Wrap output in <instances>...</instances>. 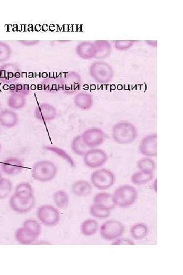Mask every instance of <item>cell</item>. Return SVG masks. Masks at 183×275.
<instances>
[{
    "mask_svg": "<svg viewBox=\"0 0 183 275\" xmlns=\"http://www.w3.org/2000/svg\"><path fill=\"white\" fill-rule=\"evenodd\" d=\"M111 136L118 144L129 145L137 139L138 131L136 126L131 122L121 121L112 128Z\"/></svg>",
    "mask_w": 183,
    "mask_h": 275,
    "instance_id": "obj_1",
    "label": "cell"
},
{
    "mask_svg": "<svg viewBox=\"0 0 183 275\" xmlns=\"http://www.w3.org/2000/svg\"><path fill=\"white\" fill-rule=\"evenodd\" d=\"M57 171V166L53 162L48 160L40 161L33 165L32 176L38 181L46 182L55 178Z\"/></svg>",
    "mask_w": 183,
    "mask_h": 275,
    "instance_id": "obj_2",
    "label": "cell"
},
{
    "mask_svg": "<svg viewBox=\"0 0 183 275\" xmlns=\"http://www.w3.org/2000/svg\"><path fill=\"white\" fill-rule=\"evenodd\" d=\"M113 197L116 206L126 208L135 202L137 197V191L133 186L123 185L115 191Z\"/></svg>",
    "mask_w": 183,
    "mask_h": 275,
    "instance_id": "obj_3",
    "label": "cell"
},
{
    "mask_svg": "<svg viewBox=\"0 0 183 275\" xmlns=\"http://www.w3.org/2000/svg\"><path fill=\"white\" fill-rule=\"evenodd\" d=\"M115 176L113 172L107 169H100L92 173L91 181L92 185L100 190L109 189L115 184Z\"/></svg>",
    "mask_w": 183,
    "mask_h": 275,
    "instance_id": "obj_4",
    "label": "cell"
},
{
    "mask_svg": "<svg viewBox=\"0 0 183 275\" xmlns=\"http://www.w3.org/2000/svg\"><path fill=\"white\" fill-rule=\"evenodd\" d=\"M108 159L107 153L97 148L90 149L83 156L84 164L90 168H98L104 166Z\"/></svg>",
    "mask_w": 183,
    "mask_h": 275,
    "instance_id": "obj_5",
    "label": "cell"
},
{
    "mask_svg": "<svg viewBox=\"0 0 183 275\" xmlns=\"http://www.w3.org/2000/svg\"><path fill=\"white\" fill-rule=\"evenodd\" d=\"M100 232L101 237L106 240H114L123 234L124 226L118 221L109 220L101 226Z\"/></svg>",
    "mask_w": 183,
    "mask_h": 275,
    "instance_id": "obj_6",
    "label": "cell"
},
{
    "mask_svg": "<svg viewBox=\"0 0 183 275\" xmlns=\"http://www.w3.org/2000/svg\"><path fill=\"white\" fill-rule=\"evenodd\" d=\"M37 216L40 221L47 226L57 225L60 219L59 210L49 205L41 207L38 210Z\"/></svg>",
    "mask_w": 183,
    "mask_h": 275,
    "instance_id": "obj_7",
    "label": "cell"
},
{
    "mask_svg": "<svg viewBox=\"0 0 183 275\" xmlns=\"http://www.w3.org/2000/svg\"><path fill=\"white\" fill-rule=\"evenodd\" d=\"M61 90L65 94H73L77 92L80 87L81 80L79 76L75 73H65L60 76Z\"/></svg>",
    "mask_w": 183,
    "mask_h": 275,
    "instance_id": "obj_8",
    "label": "cell"
},
{
    "mask_svg": "<svg viewBox=\"0 0 183 275\" xmlns=\"http://www.w3.org/2000/svg\"><path fill=\"white\" fill-rule=\"evenodd\" d=\"M81 135L86 145L90 149L97 148L103 145L106 139L105 132L98 128L89 129Z\"/></svg>",
    "mask_w": 183,
    "mask_h": 275,
    "instance_id": "obj_9",
    "label": "cell"
},
{
    "mask_svg": "<svg viewBox=\"0 0 183 275\" xmlns=\"http://www.w3.org/2000/svg\"><path fill=\"white\" fill-rule=\"evenodd\" d=\"M35 198L33 197L24 198L14 193L9 200V206L14 211L19 213H26L31 210L35 205Z\"/></svg>",
    "mask_w": 183,
    "mask_h": 275,
    "instance_id": "obj_10",
    "label": "cell"
},
{
    "mask_svg": "<svg viewBox=\"0 0 183 275\" xmlns=\"http://www.w3.org/2000/svg\"><path fill=\"white\" fill-rule=\"evenodd\" d=\"M20 77L18 66L14 64H6L0 66V82L12 84Z\"/></svg>",
    "mask_w": 183,
    "mask_h": 275,
    "instance_id": "obj_11",
    "label": "cell"
},
{
    "mask_svg": "<svg viewBox=\"0 0 183 275\" xmlns=\"http://www.w3.org/2000/svg\"><path fill=\"white\" fill-rule=\"evenodd\" d=\"M139 150L146 157H155L157 155V135L156 133L148 135L140 141Z\"/></svg>",
    "mask_w": 183,
    "mask_h": 275,
    "instance_id": "obj_12",
    "label": "cell"
},
{
    "mask_svg": "<svg viewBox=\"0 0 183 275\" xmlns=\"http://www.w3.org/2000/svg\"><path fill=\"white\" fill-rule=\"evenodd\" d=\"M57 113V109L53 105L46 103L38 104L34 110L35 117L44 122L54 120Z\"/></svg>",
    "mask_w": 183,
    "mask_h": 275,
    "instance_id": "obj_13",
    "label": "cell"
},
{
    "mask_svg": "<svg viewBox=\"0 0 183 275\" xmlns=\"http://www.w3.org/2000/svg\"><path fill=\"white\" fill-rule=\"evenodd\" d=\"M23 162L15 157L7 159L1 165L2 171L8 176L17 175L23 170Z\"/></svg>",
    "mask_w": 183,
    "mask_h": 275,
    "instance_id": "obj_14",
    "label": "cell"
},
{
    "mask_svg": "<svg viewBox=\"0 0 183 275\" xmlns=\"http://www.w3.org/2000/svg\"><path fill=\"white\" fill-rule=\"evenodd\" d=\"M17 114L12 110L5 109L0 112V125L10 129L15 127L18 122Z\"/></svg>",
    "mask_w": 183,
    "mask_h": 275,
    "instance_id": "obj_15",
    "label": "cell"
},
{
    "mask_svg": "<svg viewBox=\"0 0 183 275\" xmlns=\"http://www.w3.org/2000/svg\"><path fill=\"white\" fill-rule=\"evenodd\" d=\"M94 204L105 209L111 210L115 208L113 195L108 193H100L94 197Z\"/></svg>",
    "mask_w": 183,
    "mask_h": 275,
    "instance_id": "obj_16",
    "label": "cell"
},
{
    "mask_svg": "<svg viewBox=\"0 0 183 275\" xmlns=\"http://www.w3.org/2000/svg\"><path fill=\"white\" fill-rule=\"evenodd\" d=\"M74 194L78 197H87L92 191V186L88 181L81 180L75 182L71 187Z\"/></svg>",
    "mask_w": 183,
    "mask_h": 275,
    "instance_id": "obj_17",
    "label": "cell"
},
{
    "mask_svg": "<svg viewBox=\"0 0 183 275\" xmlns=\"http://www.w3.org/2000/svg\"><path fill=\"white\" fill-rule=\"evenodd\" d=\"M41 89L48 93H55L61 90L60 76L49 77L40 85Z\"/></svg>",
    "mask_w": 183,
    "mask_h": 275,
    "instance_id": "obj_18",
    "label": "cell"
},
{
    "mask_svg": "<svg viewBox=\"0 0 183 275\" xmlns=\"http://www.w3.org/2000/svg\"><path fill=\"white\" fill-rule=\"evenodd\" d=\"M77 54L84 59H90L96 54V48L95 45L88 42L80 44L76 49Z\"/></svg>",
    "mask_w": 183,
    "mask_h": 275,
    "instance_id": "obj_19",
    "label": "cell"
},
{
    "mask_svg": "<svg viewBox=\"0 0 183 275\" xmlns=\"http://www.w3.org/2000/svg\"><path fill=\"white\" fill-rule=\"evenodd\" d=\"M16 240L23 244H29L33 243L37 238V236L24 227L17 229L15 232Z\"/></svg>",
    "mask_w": 183,
    "mask_h": 275,
    "instance_id": "obj_20",
    "label": "cell"
},
{
    "mask_svg": "<svg viewBox=\"0 0 183 275\" xmlns=\"http://www.w3.org/2000/svg\"><path fill=\"white\" fill-rule=\"evenodd\" d=\"M75 104L76 106L81 110H88L93 105L92 96L88 93H79L75 98Z\"/></svg>",
    "mask_w": 183,
    "mask_h": 275,
    "instance_id": "obj_21",
    "label": "cell"
},
{
    "mask_svg": "<svg viewBox=\"0 0 183 275\" xmlns=\"http://www.w3.org/2000/svg\"><path fill=\"white\" fill-rule=\"evenodd\" d=\"M71 148L76 155L83 157L90 149L86 145L82 135H78L74 138L71 142Z\"/></svg>",
    "mask_w": 183,
    "mask_h": 275,
    "instance_id": "obj_22",
    "label": "cell"
},
{
    "mask_svg": "<svg viewBox=\"0 0 183 275\" xmlns=\"http://www.w3.org/2000/svg\"><path fill=\"white\" fill-rule=\"evenodd\" d=\"M27 103L26 96L18 94H12L7 100V105L10 108L20 110L24 108Z\"/></svg>",
    "mask_w": 183,
    "mask_h": 275,
    "instance_id": "obj_23",
    "label": "cell"
},
{
    "mask_svg": "<svg viewBox=\"0 0 183 275\" xmlns=\"http://www.w3.org/2000/svg\"><path fill=\"white\" fill-rule=\"evenodd\" d=\"M153 178V173L139 170L132 175L131 179L135 185H141L150 182Z\"/></svg>",
    "mask_w": 183,
    "mask_h": 275,
    "instance_id": "obj_24",
    "label": "cell"
},
{
    "mask_svg": "<svg viewBox=\"0 0 183 275\" xmlns=\"http://www.w3.org/2000/svg\"><path fill=\"white\" fill-rule=\"evenodd\" d=\"M130 233L133 239L137 240H142L147 236L149 228L144 223H137L131 227Z\"/></svg>",
    "mask_w": 183,
    "mask_h": 275,
    "instance_id": "obj_25",
    "label": "cell"
},
{
    "mask_svg": "<svg viewBox=\"0 0 183 275\" xmlns=\"http://www.w3.org/2000/svg\"><path fill=\"white\" fill-rule=\"evenodd\" d=\"M56 206L60 209H65L69 205V198L66 192L63 190L56 191L53 196Z\"/></svg>",
    "mask_w": 183,
    "mask_h": 275,
    "instance_id": "obj_26",
    "label": "cell"
},
{
    "mask_svg": "<svg viewBox=\"0 0 183 275\" xmlns=\"http://www.w3.org/2000/svg\"><path fill=\"white\" fill-rule=\"evenodd\" d=\"M98 223L93 219L84 221L81 226V231L86 236H91L95 234L98 229Z\"/></svg>",
    "mask_w": 183,
    "mask_h": 275,
    "instance_id": "obj_27",
    "label": "cell"
},
{
    "mask_svg": "<svg viewBox=\"0 0 183 275\" xmlns=\"http://www.w3.org/2000/svg\"><path fill=\"white\" fill-rule=\"evenodd\" d=\"M15 194L24 198L33 197V190L29 183L24 182L19 183L15 189Z\"/></svg>",
    "mask_w": 183,
    "mask_h": 275,
    "instance_id": "obj_28",
    "label": "cell"
},
{
    "mask_svg": "<svg viewBox=\"0 0 183 275\" xmlns=\"http://www.w3.org/2000/svg\"><path fill=\"white\" fill-rule=\"evenodd\" d=\"M137 166L140 171L154 173L156 165L153 160L150 157H146L140 159L137 162Z\"/></svg>",
    "mask_w": 183,
    "mask_h": 275,
    "instance_id": "obj_29",
    "label": "cell"
},
{
    "mask_svg": "<svg viewBox=\"0 0 183 275\" xmlns=\"http://www.w3.org/2000/svg\"><path fill=\"white\" fill-rule=\"evenodd\" d=\"M13 190L11 181L3 178L0 181V199H6L10 195Z\"/></svg>",
    "mask_w": 183,
    "mask_h": 275,
    "instance_id": "obj_30",
    "label": "cell"
},
{
    "mask_svg": "<svg viewBox=\"0 0 183 275\" xmlns=\"http://www.w3.org/2000/svg\"><path fill=\"white\" fill-rule=\"evenodd\" d=\"M110 211L96 205L95 204H93L90 208L91 215L96 218L105 219L108 218L110 215Z\"/></svg>",
    "mask_w": 183,
    "mask_h": 275,
    "instance_id": "obj_31",
    "label": "cell"
},
{
    "mask_svg": "<svg viewBox=\"0 0 183 275\" xmlns=\"http://www.w3.org/2000/svg\"><path fill=\"white\" fill-rule=\"evenodd\" d=\"M45 149L47 150L55 153L59 156L65 160L72 167L75 166V162L71 157L68 155L67 153L64 150L55 146H46Z\"/></svg>",
    "mask_w": 183,
    "mask_h": 275,
    "instance_id": "obj_32",
    "label": "cell"
},
{
    "mask_svg": "<svg viewBox=\"0 0 183 275\" xmlns=\"http://www.w3.org/2000/svg\"><path fill=\"white\" fill-rule=\"evenodd\" d=\"M9 92L12 94H18L25 96L30 93V86L26 84H12L9 86Z\"/></svg>",
    "mask_w": 183,
    "mask_h": 275,
    "instance_id": "obj_33",
    "label": "cell"
},
{
    "mask_svg": "<svg viewBox=\"0 0 183 275\" xmlns=\"http://www.w3.org/2000/svg\"><path fill=\"white\" fill-rule=\"evenodd\" d=\"M12 49L6 43L0 42V63L6 62L11 57Z\"/></svg>",
    "mask_w": 183,
    "mask_h": 275,
    "instance_id": "obj_34",
    "label": "cell"
},
{
    "mask_svg": "<svg viewBox=\"0 0 183 275\" xmlns=\"http://www.w3.org/2000/svg\"><path fill=\"white\" fill-rule=\"evenodd\" d=\"M23 227L35 234L37 237L42 231V228L39 223L33 219L26 220L23 224Z\"/></svg>",
    "mask_w": 183,
    "mask_h": 275,
    "instance_id": "obj_35",
    "label": "cell"
},
{
    "mask_svg": "<svg viewBox=\"0 0 183 275\" xmlns=\"http://www.w3.org/2000/svg\"><path fill=\"white\" fill-rule=\"evenodd\" d=\"M135 243L133 241L127 238L117 239L113 243L114 245H134Z\"/></svg>",
    "mask_w": 183,
    "mask_h": 275,
    "instance_id": "obj_36",
    "label": "cell"
},
{
    "mask_svg": "<svg viewBox=\"0 0 183 275\" xmlns=\"http://www.w3.org/2000/svg\"><path fill=\"white\" fill-rule=\"evenodd\" d=\"M22 45L25 46H34L38 45L40 43L39 40H20L18 42Z\"/></svg>",
    "mask_w": 183,
    "mask_h": 275,
    "instance_id": "obj_37",
    "label": "cell"
},
{
    "mask_svg": "<svg viewBox=\"0 0 183 275\" xmlns=\"http://www.w3.org/2000/svg\"><path fill=\"white\" fill-rule=\"evenodd\" d=\"M3 178L1 173L0 172V181H1V180Z\"/></svg>",
    "mask_w": 183,
    "mask_h": 275,
    "instance_id": "obj_38",
    "label": "cell"
},
{
    "mask_svg": "<svg viewBox=\"0 0 183 275\" xmlns=\"http://www.w3.org/2000/svg\"><path fill=\"white\" fill-rule=\"evenodd\" d=\"M2 111V106L1 103H0V112Z\"/></svg>",
    "mask_w": 183,
    "mask_h": 275,
    "instance_id": "obj_39",
    "label": "cell"
},
{
    "mask_svg": "<svg viewBox=\"0 0 183 275\" xmlns=\"http://www.w3.org/2000/svg\"><path fill=\"white\" fill-rule=\"evenodd\" d=\"M1 148H2V146H1V143H0V152H1Z\"/></svg>",
    "mask_w": 183,
    "mask_h": 275,
    "instance_id": "obj_40",
    "label": "cell"
}]
</instances>
